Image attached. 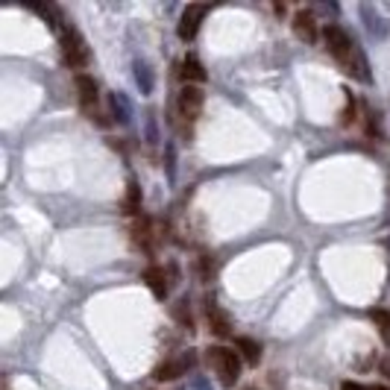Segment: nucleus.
<instances>
[{"label": "nucleus", "instance_id": "nucleus-15", "mask_svg": "<svg viewBox=\"0 0 390 390\" xmlns=\"http://www.w3.org/2000/svg\"><path fill=\"white\" fill-rule=\"evenodd\" d=\"M135 82L141 88V94H153V70L147 62H135Z\"/></svg>", "mask_w": 390, "mask_h": 390}, {"label": "nucleus", "instance_id": "nucleus-18", "mask_svg": "<svg viewBox=\"0 0 390 390\" xmlns=\"http://www.w3.org/2000/svg\"><path fill=\"white\" fill-rule=\"evenodd\" d=\"M173 317H176V320H180L182 326H194V320H191V308H188V303H185V299H180V303H176L173 306Z\"/></svg>", "mask_w": 390, "mask_h": 390}, {"label": "nucleus", "instance_id": "nucleus-8", "mask_svg": "<svg viewBox=\"0 0 390 390\" xmlns=\"http://www.w3.org/2000/svg\"><path fill=\"white\" fill-rule=\"evenodd\" d=\"M206 317H208V326H211V332H215L218 338H229V334H232L229 317L220 311V306L215 303V299H206Z\"/></svg>", "mask_w": 390, "mask_h": 390}, {"label": "nucleus", "instance_id": "nucleus-2", "mask_svg": "<svg viewBox=\"0 0 390 390\" xmlns=\"http://www.w3.org/2000/svg\"><path fill=\"white\" fill-rule=\"evenodd\" d=\"M323 39H326V50L332 53L334 59H338L344 68H349L352 65V56H356V39L344 30V27H338V24H326V30H323Z\"/></svg>", "mask_w": 390, "mask_h": 390}, {"label": "nucleus", "instance_id": "nucleus-9", "mask_svg": "<svg viewBox=\"0 0 390 390\" xmlns=\"http://www.w3.org/2000/svg\"><path fill=\"white\" fill-rule=\"evenodd\" d=\"M77 92H80V103L82 109H94L97 106V82L88 77V74H77Z\"/></svg>", "mask_w": 390, "mask_h": 390}, {"label": "nucleus", "instance_id": "nucleus-10", "mask_svg": "<svg viewBox=\"0 0 390 390\" xmlns=\"http://www.w3.org/2000/svg\"><path fill=\"white\" fill-rule=\"evenodd\" d=\"M109 109H112L118 123H130L132 120V103H130V97L123 94V92H112L109 94Z\"/></svg>", "mask_w": 390, "mask_h": 390}, {"label": "nucleus", "instance_id": "nucleus-11", "mask_svg": "<svg viewBox=\"0 0 390 390\" xmlns=\"http://www.w3.org/2000/svg\"><path fill=\"white\" fill-rule=\"evenodd\" d=\"M144 282L150 285V291H153L156 299H165L168 296V276H165L162 268H156V264H153V268H147L144 270Z\"/></svg>", "mask_w": 390, "mask_h": 390}, {"label": "nucleus", "instance_id": "nucleus-17", "mask_svg": "<svg viewBox=\"0 0 390 390\" xmlns=\"http://www.w3.org/2000/svg\"><path fill=\"white\" fill-rule=\"evenodd\" d=\"M370 317L376 320V326L382 329V338L390 344V311H384V308H376V311H370Z\"/></svg>", "mask_w": 390, "mask_h": 390}, {"label": "nucleus", "instance_id": "nucleus-21", "mask_svg": "<svg viewBox=\"0 0 390 390\" xmlns=\"http://www.w3.org/2000/svg\"><path fill=\"white\" fill-rule=\"evenodd\" d=\"M194 390H208V384H206V379H197V382H194Z\"/></svg>", "mask_w": 390, "mask_h": 390}, {"label": "nucleus", "instance_id": "nucleus-3", "mask_svg": "<svg viewBox=\"0 0 390 390\" xmlns=\"http://www.w3.org/2000/svg\"><path fill=\"white\" fill-rule=\"evenodd\" d=\"M56 35H59L62 53H65V62H68L70 68H85L88 62H92V53H88L85 39H82V35H80L74 27H70V24H65Z\"/></svg>", "mask_w": 390, "mask_h": 390}, {"label": "nucleus", "instance_id": "nucleus-20", "mask_svg": "<svg viewBox=\"0 0 390 390\" xmlns=\"http://www.w3.org/2000/svg\"><path fill=\"white\" fill-rule=\"evenodd\" d=\"M382 373H384V376H387V379H390V356H387V358H384V361H382Z\"/></svg>", "mask_w": 390, "mask_h": 390}, {"label": "nucleus", "instance_id": "nucleus-14", "mask_svg": "<svg viewBox=\"0 0 390 390\" xmlns=\"http://www.w3.org/2000/svg\"><path fill=\"white\" fill-rule=\"evenodd\" d=\"M235 346H238V352L244 356V361H246V364L258 367V361H261V346H258L253 338H238V341H235Z\"/></svg>", "mask_w": 390, "mask_h": 390}, {"label": "nucleus", "instance_id": "nucleus-23", "mask_svg": "<svg viewBox=\"0 0 390 390\" xmlns=\"http://www.w3.org/2000/svg\"><path fill=\"white\" fill-rule=\"evenodd\" d=\"M244 390H256V387H244Z\"/></svg>", "mask_w": 390, "mask_h": 390}, {"label": "nucleus", "instance_id": "nucleus-1", "mask_svg": "<svg viewBox=\"0 0 390 390\" xmlns=\"http://www.w3.org/2000/svg\"><path fill=\"white\" fill-rule=\"evenodd\" d=\"M206 361L215 370V376L220 379L223 387H235V382L241 379V358L238 352L226 349V346H208L206 349Z\"/></svg>", "mask_w": 390, "mask_h": 390}, {"label": "nucleus", "instance_id": "nucleus-22", "mask_svg": "<svg viewBox=\"0 0 390 390\" xmlns=\"http://www.w3.org/2000/svg\"><path fill=\"white\" fill-rule=\"evenodd\" d=\"M373 390H387V387H373Z\"/></svg>", "mask_w": 390, "mask_h": 390}, {"label": "nucleus", "instance_id": "nucleus-16", "mask_svg": "<svg viewBox=\"0 0 390 390\" xmlns=\"http://www.w3.org/2000/svg\"><path fill=\"white\" fill-rule=\"evenodd\" d=\"M123 208H127V215H138L141 211V188L135 180H130L127 185V200H123Z\"/></svg>", "mask_w": 390, "mask_h": 390}, {"label": "nucleus", "instance_id": "nucleus-12", "mask_svg": "<svg viewBox=\"0 0 390 390\" xmlns=\"http://www.w3.org/2000/svg\"><path fill=\"white\" fill-rule=\"evenodd\" d=\"M361 15H364V21H367V30H370V35H376V39H384L387 35V21L384 18L370 6V4H361Z\"/></svg>", "mask_w": 390, "mask_h": 390}, {"label": "nucleus", "instance_id": "nucleus-5", "mask_svg": "<svg viewBox=\"0 0 390 390\" xmlns=\"http://www.w3.org/2000/svg\"><path fill=\"white\" fill-rule=\"evenodd\" d=\"M203 103H206V94H203V88H200V85H185L182 92H180V97H176V106H180V115H182L188 123L200 118Z\"/></svg>", "mask_w": 390, "mask_h": 390}, {"label": "nucleus", "instance_id": "nucleus-4", "mask_svg": "<svg viewBox=\"0 0 390 390\" xmlns=\"http://www.w3.org/2000/svg\"><path fill=\"white\" fill-rule=\"evenodd\" d=\"M197 364V356L188 349V352H180V356H173V358H168L165 364H158L156 367V379L158 382H173V379H180V376H188V370Z\"/></svg>", "mask_w": 390, "mask_h": 390}, {"label": "nucleus", "instance_id": "nucleus-19", "mask_svg": "<svg viewBox=\"0 0 390 390\" xmlns=\"http://www.w3.org/2000/svg\"><path fill=\"white\" fill-rule=\"evenodd\" d=\"M341 390H370V387H364V384H358V382H344Z\"/></svg>", "mask_w": 390, "mask_h": 390}, {"label": "nucleus", "instance_id": "nucleus-13", "mask_svg": "<svg viewBox=\"0 0 390 390\" xmlns=\"http://www.w3.org/2000/svg\"><path fill=\"white\" fill-rule=\"evenodd\" d=\"M182 80H185V85L206 82V68L200 65L197 56H185V59H182Z\"/></svg>", "mask_w": 390, "mask_h": 390}, {"label": "nucleus", "instance_id": "nucleus-6", "mask_svg": "<svg viewBox=\"0 0 390 390\" xmlns=\"http://www.w3.org/2000/svg\"><path fill=\"white\" fill-rule=\"evenodd\" d=\"M206 15H208V6L206 4H188L182 9V18H180V39L182 42H191L194 35L200 32V24H203Z\"/></svg>", "mask_w": 390, "mask_h": 390}, {"label": "nucleus", "instance_id": "nucleus-7", "mask_svg": "<svg viewBox=\"0 0 390 390\" xmlns=\"http://www.w3.org/2000/svg\"><path fill=\"white\" fill-rule=\"evenodd\" d=\"M294 35H296V39L299 42H306V44H314L317 42V35H320V32H317V21H314V15L311 12H306V9H299L296 15H294Z\"/></svg>", "mask_w": 390, "mask_h": 390}]
</instances>
